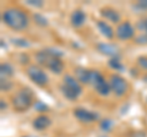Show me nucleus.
Masks as SVG:
<instances>
[{
	"label": "nucleus",
	"mask_w": 147,
	"mask_h": 137,
	"mask_svg": "<svg viewBox=\"0 0 147 137\" xmlns=\"http://www.w3.org/2000/svg\"><path fill=\"white\" fill-rule=\"evenodd\" d=\"M109 86L112 92L118 95V97H121V95L126 94L127 89H129V85L125 79H123L121 76L119 75H112L109 80Z\"/></svg>",
	"instance_id": "nucleus-5"
},
{
	"label": "nucleus",
	"mask_w": 147,
	"mask_h": 137,
	"mask_svg": "<svg viewBox=\"0 0 147 137\" xmlns=\"http://www.w3.org/2000/svg\"><path fill=\"white\" fill-rule=\"evenodd\" d=\"M24 137H32V136H24Z\"/></svg>",
	"instance_id": "nucleus-30"
},
{
	"label": "nucleus",
	"mask_w": 147,
	"mask_h": 137,
	"mask_svg": "<svg viewBox=\"0 0 147 137\" xmlns=\"http://www.w3.org/2000/svg\"><path fill=\"white\" fill-rule=\"evenodd\" d=\"M100 137H108V136H100Z\"/></svg>",
	"instance_id": "nucleus-31"
},
{
	"label": "nucleus",
	"mask_w": 147,
	"mask_h": 137,
	"mask_svg": "<svg viewBox=\"0 0 147 137\" xmlns=\"http://www.w3.org/2000/svg\"><path fill=\"white\" fill-rule=\"evenodd\" d=\"M34 58H36V61L38 62L40 66L48 67L53 74L60 75L64 70V64L61 61V59L55 56L54 54L50 53L47 48L37 52Z\"/></svg>",
	"instance_id": "nucleus-2"
},
{
	"label": "nucleus",
	"mask_w": 147,
	"mask_h": 137,
	"mask_svg": "<svg viewBox=\"0 0 147 137\" xmlns=\"http://www.w3.org/2000/svg\"><path fill=\"white\" fill-rule=\"evenodd\" d=\"M115 34H117V38L120 40L131 39L135 36V28L129 21H124L118 25L115 30Z\"/></svg>",
	"instance_id": "nucleus-6"
},
{
	"label": "nucleus",
	"mask_w": 147,
	"mask_h": 137,
	"mask_svg": "<svg viewBox=\"0 0 147 137\" xmlns=\"http://www.w3.org/2000/svg\"><path fill=\"white\" fill-rule=\"evenodd\" d=\"M137 66H139L141 70L147 71V56H140L137 59Z\"/></svg>",
	"instance_id": "nucleus-25"
},
{
	"label": "nucleus",
	"mask_w": 147,
	"mask_h": 137,
	"mask_svg": "<svg viewBox=\"0 0 147 137\" xmlns=\"http://www.w3.org/2000/svg\"><path fill=\"white\" fill-rule=\"evenodd\" d=\"M135 42L137 44H147V34H141L135 38Z\"/></svg>",
	"instance_id": "nucleus-28"
},
{
	"label": "nucleus",
	"mask_w": 147,
	"mask_h": 137,
	"mask_svg": "<svg viewBox=\"0 0 147 137\" xmlns=\"http://www.w3.org/2000/svg\"><path fill=\"white\" fill-rule=\"evenodd\" d=\"M134 7L139 9V10H147V0H141V1H137V4H135Z\"/></svg>",
	"instance_id": "nucleus-27"
},
{
	"label": "nucleus",
	"mask_w": 147,
	"mask_h": 137,
	"mask_svg": "<svg viewBox=\"0 0 147 137\" xmlns=\"http://www.w3.org/2000/svg\"><path fill=\"white\" fill-rule=\"evenodd\" d=\"M52 124V121H50L49 116L44 115V114H40V115L37 116L33 122H32V125H33V129L37 130V131H43L45 129H48Z\"/></svg>",
	"instance_id": "nucleus-10"
},
{
	"label": "nucleus",
	"mask_w": 147,
	"mask_h": 137,
	"mask_svg": "<svg viewBox=\"0 0 147 137\" xmlns=\"http://www.w3.org/2000/svg\"><path fill=\"white\" fill-rule=\"evenodd\" d=\"M5 108H6V104L4 103V100H1V110H4Z\"/></svg>",
	"instance_id": "nucleus-29"
},
{
	"label": "nucleus",
	"mask_w": 147,
	"mask_h": 137,
	"mask_svg": "<svg viewBox=\"0 0 147 137\" xmlns=\"http://www.w3.org/2000/svg\"><path fill=\"white\" fill-rule=\"evenodd\" d=\"M108 65L113 68V70H117V71H124V65L121 64L120 59L119 58H112L110 60L108 61Z\"/></svg>",
	"instance_id": "nucleus-19"
},
{
	"label": "nucleus",
	"mask_w": 147,
	"mask_h": 137,
	"mask_svg": "<svg viewBox=\"0 0 147 137\" xmlns=\"http://www.w3.org/2000/svg\"><path fill=\"white\" fill-rule=\"evenodd\" d=\"M33 20L34 22L38 26H42V27H45V26H48V21L47 19L43 16V15H40V13H34L33 15Z\"/></svg>",
	"instance_id": "nucleus-20"
},
{
	"label": "nucleus",
	"mask_w": 147,
	"mask_h": 137,
	"mask_svg": "<svg viewBox=\"0 0 147 137\" xmlns=\"http://www.w3.org/2000/svg\"><path fill=\"white\" fill-rule=\"evenodd\" d=\"M3 22L13 31H24L28 27L30 20L25 11L18 7H7L3 12Z\"/></svg>",
	"instance_id": "nucleus-1"
},
{
	"label": "nucleus",
	"mask_w": 147,
	"mask_h": 137,
	"mask_svg": "<svg viewBox=\"0 0 147 137\" xmlns=\"http://www.w3.org/2000/svg\"><path fill=\"white\" fill-rule=\"evenodd\" d=\"M103 82H105L103 75L100 74L99 71L97 70H91V81H90V85L93 86V88L96 89L98 87V86H100L103 83Z\"/></svg>",
	"instance_id": "nucleus-15"
},
{
	"label": "nucleus",
	"mask_w": 147,
	"mask_h": 137,
	"mask_svg": "<svg viewBox=\"0 0 147 137\" xmlns=\"http://www.w3.org/2000/svg\"><path fill=\"white\" fill-rule=\"evenodd\" d=\"M97 28L103 37H105L107 39H113L114 31L112 27H110V25H108L105 21H97Z\"/></svg>",
	"instance_id": "nucleus-14"
},
{
	"label": "nucleus",
	"mask_w": 147,
	"mask_h": 137,
	"mask_svg": "<svg viewBox=\"0 0 147 137\" xmlns=\"http://www.w3.org/2000/svg\"><path fill=\"white\" fill-rule=\"evenodd\" d=\"M12 43L15 44L16 47H21V48H26L30 45V43L27 42V39H24V38H15V39H12Z\"/></svg>",
	"instance_id": "nucleus-24"
},
{
	"label": "nucleus",
	"mask_w": 147,
	"mask_h": 137,
	"mask_svg": "<svg viewBox=\"0 0 147 137\" xmlns=\"http://www.w3.org/2000/svg\"><path fill=\"white\" fill-rule=\"evenodd\" d=\"M60 91H61V93H63L64 97H65L66 99H69V100H76L77 98L80 97V94H81L79 92H76V91L69 88L67 86H65V85L60 86Z\"/></svg>",
	"instance_id": "nucleus-16"
},
{
	"label": "nucleus",
	"mask_w": 147,
	"mask_h": 137,
	"mask_svg": "<svg viewBox=\"0 0 147 137\" xmlns=\"http://www.w3.org/2000/svg\"><path fill=\"white\" fill-rule=\"evenodd\" d=\"M63 85L67 86L69 88H71L74 91L79 93H82V87H81V83L76 80V77H74L71 75H64V79H63Z\"/></svg>",
	"instance_id": "nucleus-13"
},
{
	"label": "nucleus",
	"mask_w": 147,
	"mask_h": 137,
	"mask_svg": "<svg viewBox=\"0 0 147 137\" xmlns=\"http://www.w3.org/2000/svg\"><path fill=\"white\" fill-rule=\"evenodd\" d=\"M97 50L103 54V55H107L112 58H119L120 56V52H119V48L114 44L110 43H98L97 44Z\"/></svg>",
	"instance_id": "nucleus-8"
},
{
	"label": "nucleus",
	"mask_w": 147,
	"mask_h": 137,
	"mask_svg": "<svg viewBox=\"0 0 147 137\" xmlns=\"http://www.w3.org/2000/svg\"><path fill=\"white\" fill-rule=\"evenodd\" d=\"M70 22L74 27H76V28L84 26V24L86 22V13L82 10H80V9H76V10L71 13Z\"/></svg>",
	"instance_id": "nucleus-11"
},
{
	"label": "nucleus",
	"mask_w": 147,
	"mask_h": 137,
	"mask_svg": "<svg viewBox=\"0 0 147 137\" xmlns=\"http://www.w3.org/2000/svg\"><path fill=\"white\" fill-rule=\"evenodd\" d=\"M26 74L30 77V80L33 82L34 85L39 86V87H45L49 82L48 75L43 71L42 67L37 65H30L26 68Z\"/></svg>",
	"instance_id": "nucleus-4"
},
{
	"label": "nucleus",
	"mask_w": 147,
	"mask_h": 137,
	"mask_svg": "<svg viewBox=\"0 0 147 137\" xmlns=\"http://www.w3.org/2000/svg\"><path fill=\"white\" fill-rule=\"evenodd\" d=\"M0 75L1 77H5V79H10L13 76V68L9 62H3L1 66H0Z\"/></svg>",
	"instance_id": "nucleus-17"
},
{
	"label": "nucleus",
	"mask_w": 147,
	"mask_h": 137,
	"mask_svg": "<svg viewBox=\"0 0 147 137\" xmlns=\"http://www.w3.org/2000/svg\"><path fill=\"white\" fill-rule=\"evenodd\" d=\"M26 4L30 6H33V7H42L44 5V3L40 1V0H27Z\"/></svg>",
	"instance_id": "nucleus-26"
},
{
	"label": "nucleus",
	"mask_w": 147,
	"mask_h": 137,
	"mask_svg": "<svg viewBox=\"0 0 147 137\" xmlns=\"http://www.w3.org/2000/svg\"><path fill=\"white\" fill-rule=\"evenodd\" d=\"M75 77L81 85H88L91 81V70L85 67H77L75 70Z\"/></svg>",
	"instance_id": "nucleus-12"
},
{
	"label": "nucleus",
	"mask_w": 147,
	"mask_h": 137,
	"mask_svg": "<svg viewBox=\"0 0 147 137\" xmlns=\"http://www.w3.org/2000/svg\"><path fill=\"white\" fill-rule=\"evenodd\" d=\"M0 87H1V91H10L12 88V82L10 79H5V77H1L0 80Z\"/></svg>",
	"instance_id": "nucleus-21"
},
{
	"label": "nucleus",
	"mask_w": 147,
	"mask_h": 137,
	"mask_svg": "<svg viewBox=\"0 0 147 137\" xmlns=\"http://www.w3.org/2000/svg\"><path fill=\"white\" fill-rule=\"evenodd\" d=\"M33 108H34V110L40 111V113H44V111H48L49 110V107L45 103L40 102V100H37V102L33 104Z\"/></svg>",
	"instance_id": "nucleus-22"
},
{
	"label": "nucleus",
	"mask_w": 147,
	"mask_h": 137,
	"mask_svg": "<svg viewBox=\"0 0 147 137\" xmlns=\"http://www.w3.org/2000/svg\"><path fill=\"white\" fill-rule=\"evenodd\" d=\"M113 126H114L113 120H112V119H108V118L103 119V120L99 122V127H100V130L104 131V132H109V131H112V130H113Z\"/></svg>",
	"instance_id": "nucleus-18"
},
{
	"label": "nucleus",
	"mask_w": 147,
	"mask_h": 137,
	"mask_svg": "<svg viewBox=\"0 0 147 137\" xmlns=\"http://www.w3.org/2000/svg\"><path fill=\"white\" fill-rule=\"evenodd\" d=\"M11 102L16 111H26L33 103V93L30 88H22L15 93Z\"/></svg>",
	"instance_id": "nucleus-3"
},
{
	"label": "nucleus",
	"mask_w": 147,
	"mask_h": 137,
	"mask_svg": "<svg viewBox=\"0 0 147 137\" xmlns=\"http://www.w3.org/2000/svg\"><path fill=\"white\" fill-rule=\"evenodd\" d=\"M74 115H75L77 120L84 122V124H90V122H93L98 119L97 114L87 110L85 108H76L75 110H74Z\"/></svg>",
	"instance_id": "nucleus-7"
},
{
	"label": "nucleus",
	"mask_w": 147,
	"mask_h": 137,
	"mask_svg": "<svg viewBox=\"0 0 147 137\" xmlns=\"http://www.w3.org/2000/svg\"><path fill=\"white\" fill-rule=\"evenodd\" d=\"M100 16L105 20L113 22V24H119L120 22V13L113 7H103L100 10Z\"/></svg>",
	"instance_id": "nucleus-9"
},
{
	"label": "nucleus",
	"mask_w": 147,
	"mask_h": 137,
	"mask_svg": "<svg viewBox=\"0 0 147 137\" xmlns=\"http://www.w3.org/2000/svg\"><path fill=\"white\" fill-rule=\"evenodd\" d=\"M136 27L142 34H147V17L146 19H141L140 21H137Z\"/></svg>",
	"instance_id": "nucleus-23"
}]
</instances>
